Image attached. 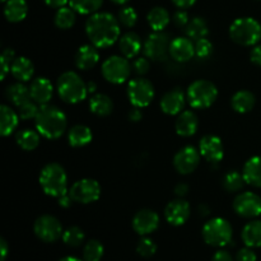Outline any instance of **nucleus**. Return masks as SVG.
Listing matches in <instances>:
<instances>
[{
	"label": "nucleus",
	"instance_id": "f257e3e1",
	"mask_svg": "<svg viewBox=\"0 0 261 261\" xmlns=\"http://www.w3.org/2000/svg\"><path fill=\"white\" fill-rule=\"evenodd\" d=\"M86 33L92 45L96 47H110L121 37L120 22L111 13L97 12L89 15L87 19Z\"/></svg>",
	"mask_w": 261,
	"mask_h": 261
},
{
	"label": "nucleus",
	"instance_id": "f03ea898",
	"mask_svg": "<svg viewBox=\"0 0 261 261\" xmlns=\"http://www.w3.org/2000/svg\"><path fill=\"white\" fill-rule=\"evenodd\" d=\"M36 130L46 139H58L65 133L68 127L66 115L53 105L40 106L38 114L35 119Z\"/></svg>",
	"mask_w": 261,
	"mask_h": 261
},
{
	"label": "nucleus",
	"instance_id": "7ed1b4c3",
	"mask_svg": "<svg viewBox=\"0 0 261 261\" xmlns=\"http://www.w3.org/2000/svg\"><path fill=\"white\" fill-rule=\"evenodd\" d=\"M40 186L43 193L53 198H60L69 193L68 189V175L65 170L59 163H48L41 170Z\"/></svg>",
	"mask_w": 261,
	"mask_h": 261
},
{
	"label": "nucleus",
	"instance_id": "20e7f679",
	"mask_svg": "<svg viewBox=\"0 0 261 261\" xmlns=\"http://www.w3.org/2000/svg\"><path fill=\"white\" fill-rule=\"evenodd\" d=\"M56 91L64 102L75 105L82 102L88 96L87 83L75 71H65L56 82Z\"/></svg>",
	"mask_w": 261,
	"mask_h": 261
},
{
	"label": "nucleus",
	"instance_id": "39448f33",
	"mask_svg": "<svg viewBox=\"0 0 261 261\" xmlns=\"http://www.w3.org/2000/svg\"><path fill=\"white\" fill-rule=\"evenodd\" d=\"M229 37L240 46H255L261 40V24L255 18H237L229 27Z\"/></svg>",
	"mask_w": 261,
	"mask_h": 261
},
{
	"label": "nucleus",
	"instance_id": "423d86ee",
	"mask_svg": "<svg viewBox=\"0 0 261 261\" xmlns=\"http://www.w3.org/2000/svg\"><path fill=\"white\" fill-rule=\"evenodd\" d=\"M186 98L193 109H208L218 98V88L213 82L198 79L189 86Z\"/></svg>",
	"mask_w": 261,
	"mask_h": 261
},
{
	"label": "nucleus",
	"instance_id": "0eeeda50",
	"mask_svg": "<svg viewBox=\"0 0 261 261\" xmlns=\"http://www.w3.org/2000/svg\"><path fill=\"white\" fill-rule=\"evenodd\" d=\"M232 236H233V229L231 223L221 217L211 219L203 227V239L211 246H227L232 242Z\"/></svg>",
	"mask_w": 261,
	"mask_h": 261
},
{
	"label": "nucleus",
	"instance_id": "6e6552de",
	"mask_svg": "<svg viewBox=\"0 0 261 261\" xmlns=\"http://www.w3.org/2000/svg\"><path fill=\"white\" fill-rule=\"evenodd\" d=\"M133 65L129 63V59L125 56L112 55L107 58L102 64V75L109 83L122 84L129 79L132 74Z\"/></svg>",
	"mask_w": 261,
	"mask_h": 261
},
{
	"label": "nucleus",
	"instance_id": "1a4fd4ad",
	"mask_svg": "<svg viewBox=\"0 0 261 261\" xmlns=\"http://www.w3.org/2000/svg\"><path fill=\"white\" fill-rule=\"evenodd\" d=\"M126 93L133 106L144 109V107L149 106L150 102L154 98V87H153L152 82L139 76V78H134L129 82Z\"/></svg>",
	"mask_w": 261,
	"mask_h": 261
},
{
	"label": "nucleus",
	"instance_id": "9d476101",
	"mask_svg": "<svg viewBox=\"0 0 261 261\" xmlns=\"http://www.w3.org/2000/svg\"><path fill=\"white\" fill-rule=\"evenodd\" d=\"M69 194L74 203L91 204L98 200L101 196V185L94 178H82L71 185Z\"/></svg>",
	"mask_w": 261,
	"mask_h": 261
},
{
	"label": "nucleus",
	"instance_id": "9b49d317",
	"mask_svg": "<svg viewBox=\"0 0 261 261\" xmlns=\"http://www.w3.org/2000/svg\"><path fill=\"white\" fill-rule=\"evenodd\" d=\"M170 36L163 31L150 33L145 40L144 45H143L144 56H147L148 59L153 61L166 60L168 54H170Z\"/></svg>",
	"mask_w": 261,
	"mask_h": 261
},
{
	"label": "nucleus",
	"instance_id": "f8f14e48",
	"mask_svg": "<svg viewBox=\"0 0 261 261\" xmlns=\"http://www.w3.org/2000/svg\"><path fill=\"white\" fill-rule=\"evenodd\" d=\"M35 234L43 242H55L63 237V226L56 217L50 214H43L36 219L33 224Z\"/></svg>",
	"mask_w": 261,
	"mask_h": 261
},
{
	"label": "nucleus",
	"instance_id": "ddd939ff",
	"mask_svg": "<svg viewBox=\"0 0 261 261\" xmlns=\"http://www.w3.org/2000/svg\"><path fill=\"white\" fill-rule=\"evenodd\" d=\"M233 209L242 218H256L261 214V198L252 191L240 193L233 200Z\"/></svg>",
	"mask_w": 261,
	"mask_h": 261
},
{
	"label": "nucleus",
	"instance_id": "4468645a",
	"mask_svg": "<svg viewBox=\"0 0 261 261\" xmlns=\"http://www.w3.org/2000/svg\"><path fill=\"white\" fill-rule=\"evenodd\" d=\"M201 154L193 145H185L173 157V167L180 175H190L198 168Z\"/></svg>",
	"mask_w": 261,
	"mask_h": 261
},
{
	"label": "nucleus",
	"instance_id": "2eb2a0df",
	"mask_svg": "<svg viewBox=\"0 0 261 261\" xmlns=\"http://www.w3.org/2000/svg\"><path fill=\"white\" fill-rule=\"evenodd\" d=\"M199 152L209 163H219L224 157V147L217 135H205L199 142Z\"/></svg>",
	"mask_w": 261,
	"mask_h": 261
},
{
	"label": "nucleus",
	"instance_id": "dca6fc26",
	"mask_svg": "<svg viewBox=\"0 0 261 261\" xmlns=\"http://www.w3.org/2000/svg\"><path fill=\"white\" fill-rule=\"evenodd\" d=\"M160 216L152 209H142L133 217V228L140 236L153 233L160 227Z\"/></svg>",
	"mask_w": 261,
	"mask_h": 261
},
{
	"label": "nucleus",
	"instance_id": "f3484780",
	"mask_svg": "<svg viewBox=\"0 0 261 261\" xmlns=\"http://www.w3.org/2000/svg\"><path fill=\"white\" fill-rule=\"evenodd\" d=\"M191 214L190 204L184 199H176L166 205L165 218L171 226H182L188 222Z\"/></svg>",
	"mask_w": 261,
	"mask_h": 261
},
{
	"label": "nucleus",
	"instance_id": "a211bd4d",
	"mask_svg": "<svg viewBox=\"0 0 261 261\" xmlns=\"http://www.w3.org/2000/svg\"><path fill=\"white\" fill-rule=\"evenodd\" d=\"M186 94L184 93L181 88H173L171 91L166 92L163 97L161 98L160 106L161 110L166 115L175 116V115L181 114L184 111L186 102Z\"/></svg>",
	"mask_w": 261,
	"mask_h": 261
},
{
	"label": "nucleus",
	"instance_id": "6ab92c4d",
	"mask_svg": "<svg viewBox=\"0 0 261 261\" xmlns=\"http://www.w3.org/2000/svg\"><path fill=\"white\" fill-rule=\"evenodd\" d=\"M170 55L177 63H186L195 56V43L188 36L173 38L170 45Z\"/></svg>",
	"mask_w": 261,
	"mask_h": 261
},
{
	"label": "nucleus",
	"instance_id": "aec40b11",
	"mask_svg": "<svg viewBox=\"0 0 261 261\" xmlns=\"http://www.w3.org/2000/svg\"><path fill=\"white\" fill-rule=\"evenodd\" d=\"M31 98L37 105H47L51 101L54 94V86L45 76H38L31 82L30 86Z\"/></svg>",
	"mask_w": 261,
	"mask_h": 261
},
{
	"label": "nucleus",
	"instance_id": "412c9836",
	"mask_svg": "<svg viewBox=\"0 0 261 261\" xmlns=\"http://www.w3.org/2000/svg\"><path fill=\"white\" fill-rule=\"evenodd\" d=\"M199 120L195 112L186 110L178 114L175 122V130L177 135L182 138H190L198 132Z\"/></svg>",
	"mask_w": 261,
	"mask_h": 261
},
{
	"label": "nucleus",
	"instance_id": "4be33fe9",
	"mask_svg": "<svg viewBox=\"0 0 261 261\" xmlns=\"http://www.w3.org/2000/svg\"><path fill=\"white\" fill-rule=\"evenodd\" d=\"M99 61L98 47L92 43L81 46L75 54V66L81 70H89L94 68Z\"/></svg>",
	"mask_w": 261,
	"mask_h": 261
},
{
	"label": "nucleus",
	"instance_id": "5701e85b",
	"mask_svg": "<svg viewBox=\"0 0 261 261\" xmlns=\"http://www.w3.org/2000/svg\"><path fill=\"white\" fill-rule=\"evenodd\" d=\"M119 48L126 59H135L143 48L142 38L135 32H126L119 38Z\"/></svg>",
	"mask_w": 261,
	"mask_h": 261
},
{
	"label": "nucleus",
	"instance_id": "b1692460",
	"mask_svg": "<svg viewBox=\"0 0 261 261\" xmlns=\"http://www.w3.org/2000/svg\"><path fill=\"white\" fill-rule=\"evenodd\" d=\"M19 115L15 112L8 105H2L0 106V134L2 137H9L17 129L19 124Z\"/></svg>",
	"mask_w": 261,
	"mask_h": 261
},
{
	"label": "nucleus",
	"instance_id": "393cba45",
	"mask_svg": "<svg viewBox=\"0 0 261 261\" xmlns=\"http://www.w3.org/2000/svg\"><path fill=\"white\" fill-rule=\"evenodd\" d=\"M10 74L18 82L25 83V82H30L33 78L35 65H33L30 59L24 58V56H19V58H15L14 61H13L12 66H10Z\"/></svg>",
	"mask_w": 261,
	"mask_h": 261
},
{
	"label": "nucleus",
	"instance_id": "a878e982",
	"mask_svg": "<svg viewBox=\"0 0 261 261\" xmlns=\"http://www.w3.org/2000/svg\"><path fill=\"white\" fill-rule=\"evenodd\" d=\"M93 139L92 130L87 125H74L68 132V142L73 148H82L88 145Z\"/></svg>",
	"mask_w": 261,
	"mask_h": 261
},
{
	"label": "nucleus",
	"instance_id": "bb28decb",
	"mask_svg": "<svg viewBox=\"0 0 261 261\" xmlns=\"http://www.w3.org/2000/svg\"><path fill=\"white\" fill-rule=\"evenodd\" d=\"M28 13V4L25 0H8L4 5V15L8 22H22Z\"/></svg>",
	"mask_w": 261,
	"mask_h": 261
},
{
	"label": "nucleus",
	"instance_id": "cd10ccee",
	"mask_svg": "<svg viewBox=\"0 0 261 261\" xmlns=\"http://www.w3.org/2000/svg\"><path fill=\"white\" fill-rule=\"evenodd\" d=\"M245 181L254 188H261V155L251 157L242 170Z\"/></svg>",
	"mask_w": 261,
	"mask_h": 261
},
{
	"label": "nucleus",
	"instance_id": "c85d7f7f",
	"mask_svg": "<svg viewBox=\"0 0 261 261\" xmlns=\"http://www.w3.org/2000/svg\"><path fill=\"white\" fill-rule=\"evenodd\" d=\"M256 103V97L252 92L242 89V91L236 92L231 99V106L239 114H247L254 109Z\"/></svg>",
	"mask_w": 261,
	"mask_h": 261
},
{
	"label": "nucleus",
	"instance_id": "c756f323",
	"mask_svg": "<svg viewBox=\"0 0 261 261\" xmlns=\"http://www.w3.org/2000/svg\"><path fill=\"white\" fill-rule=\"evenodd\" d=\"M5 97L8 98V101H10L17 107H19L24 102L32 99L31 98L30 87H27L22 82H17V83H13L10 86H8L7 89H5Z\"/></svg>",
	"mask_w": 261,
	"mask_h": 261
},
{
	"label": "nucleus",
	"instance_id": "7c9ffc66",
	"mask_svg": "<svg viewBox=\"0 0 261 261\" xmlns=\"http://www.w3.org/2000/svg\"><path fill=\"white\" fill-rule=\"evenodd\" d=\"M89 110L97 116H109L114 110V102L107 94L96 93L89 98Z\"/></svg>",
	"mask_w": 261,
	"mask_h": 261
},
{
	"label": "nucleus",
	"instance_id": "2f4dec72",
	"mask_svg": "<svg viewBox=\"0 0 261 261\" xmlns=\"http://www.w3.org/2000/svg\"><path fill=\"white\" fill-rule=\"evenodd\" d=\"M147 20L153 32H161V31H163L167 27L171 20V17L167 9L162 7H154L148 13Z\"/></svg>",
	"mask_w": 261,
	"mask_h": 261
},
{
	"label": "nucleus",
	"instance_id": "473e14b6",
	"mask_svg": "<svg viewBox=\"0 0 261 261\" xmlns=\"http://www.w3.org/2000/svg\"><path fill=\"white\" fill-rule=\"evenodd\" d=\"M40 140L41 134L37 130L23 129L15 135V142H17L18 147H20V149L25 150V152L35 150L40 145Z\"/></svg>",
	"mask_w": 261,
	"mask_h": 261
},
{
	"label": "nucleus",
	"instance_id": "72a5a7b5",
	"mask_svg": "<svg viewBox=\"0 0 261 261\" xmlns=\"http://www.w3.org/2000/svg\"><path fill=\"white\" fill-rule=\"evenodd\" d=\"M242 241L247 247H261V221H251L242 229Z\"/></svg>",
	"mask_w": 261,
	"mask_h": 261
},
{
	"label": "nucleus",
	"instance_id": "f704fd0d",
	"mask_svg": "<svg viewBox=\"0 0 261 261\" xmlns=\"http://www.w3.org/2000/svg\"><path fill=\"white\" fill-rule=\"evenodd\" d=\"M185 33L189 38H191V40L194 41V42L200 40V38H205L209 33L208 23H206V20L201 17L193 18L185 27Z\"/></svg>",
	"mask_w": 261,
	"mask_h": 261
},
{
	"label": "nucleus",
	"instance_id": "c9c22d12",
	"mask_svg": "<svg viewBox=\"0 0 261 261\" xmlns=\"http://www.w3.org/2000/svg\"><path fill=\"white\" fill-rule=\"evenodd\" d=\"M55 25L60 30H69L75 24L76 12L71 7L59 8L55 14Z\"/></svg>",
	"mask_w": 261,
	"mask_h": 261
},
{
	"label": "nucleus",
	"instance_id": "e433bc0d",
	"mask_svg": "<svg viewBox=\"0 0 261 261\" xmlns=\"http://www.w3.org/2000/svg\"><path fill=\"white\" fill-rule=\"evenodd\" d=\"M103 4V0H69V5L79 14H94Z\"/></svg>",
	"mask_w": 261,
	"mask_h": 261
},
{
	"label": "nucleus",
	"instance_id": "4c0bfd02",
	"mask_svg": "<svg viewBox=\"0 0 261 261\" xmlns=\"http://www.w3.org/2000/svg\"><path fill=\"white\" fill-rule=\"evenodd\" d=\"M245 184H246V181H245L244 175L237 172V171H229L223 177V188L228 193H237L244 188Z\"/></svg>",
	"mask_w": 261,
	"mask_h": 261
},
{
	"label": "nucleus",
	"instance_id": "58836bf2",
	"mask_svg": "<svg viewBox=\"0 0 261 261\" xmlns=\"http://www.w3.org/2000/svg\"><path fill=\"white\" fill-rule=\"evenodd\" d=\"M103 245L97 240H91L83 249V259L84 261H99L103 256Z\"/></svg>",
	"mask_w": 261,
	"mask_h": 261
},
{
	"label": "nucleus",
	"instance_id": "ea45409f",
	"mask_svg": "<svg viewBox=\"0 0 261 261\" xmlns=\"http://www.w3.org/2000/svg\"><path fill=\"white\" fill-rule=\"evenodd\" d=\"M61 239H63L64 244L68 245V246L78 247L84 241V232L82 231V228H79L76 226L69 227L66 231H64Z\"/></svg>",
	"mask_w": 261,
	"mask_h": 261
},
{
	"label": "nucleus",
	"instance_id": "a19ab883",
	"mask_svg": "<svg viewBox=\"0 0 261 261\" xmlns=\"http://www.w3.org/2000/svg\"><path fill=\"white\" fill-rule=\"evenodd\" d=\"M117 19H119L120 24H122L124 27L132 28L138 22V13L133 7H124L122 9H120Z\"/></svg>",
	"mask_w": 261,
	"mask_h": 261
},
{
	"label": "nucleus",
	"instance_id": "79ce46f5",
	"mask_svg": "<svg viewBox=\"0 0 261 261\" xmlns=\"http://www.w3.org/2000/svg\"><path fill=\"white\" fill-rule=\"evenodd\" d=\"M38 110H40V105L36 103L33 99H30V101L24 102V103L18 107V115H19L20 120L27 121V120L36 119Z\"/></svg>",
	"mask_w": 261,
	"mask_h": 261
},
{
	"label": "nucleus",
	"instance_id": "37998d69",
	"mask_svg": "<svg viewBox=\"0 0 261 261\" xmlns=\"http://www.w3.org/2000/svg\"><path fill=\"white\" fill-rule=\"evenodd\" d=\"M137 251L140 256L150 257L157 251V245H155V242L153 240L143 236V239H140L139 242H138Z\"/></svg>",
	"mask_w": 261,
	"mask_h": 261
},
{
	"label": "nucleus",
	"instance_id": "c03bdc74",
	"mask_svg": "<svg viewBox=\"0 0 261 261\" xmlns=\"http://www.w3.org/2000/svg\"><path fill=\"white\" fill-rule=\"evenodd\" d=\"M15 59V51L13 48H5L0 56V64H2V81L7 78L8 74L10 73V66Z\"/></svg>",
	"mask_w": 261,
	"mask_h": 261
},
{
	"label": "nucleus",
	"instance_id": "a18cd8bd",
	"mask_svg": "<svg viewBox=\"0 0 261 261\" xmlns=\"http://www.w3.org/2000/svg\"><path fill=\"white\" fill-rule=\"evenodd\" d=\"M213 54V43L208 38H200L195 41V55L199 59H206Z\"/></svg>",
	"mask_w": 261,
	"mask_h": 261
},
{
	"label": "nucleus",
	"instance_id": "49530a36",
	"mask_svg": "<svg viewBox=\"0 0 261 261\" xmlns=\"http://www.w3.org/2000/svg\"><path fill=\"white\" fill-rule=\"evenodd\" d=\"M150 63L148 60L147 56H139L135 58L134 63H133V70L138 74V75H145L149 71Z\"/></svg>",
	"mask_w": 261,
	"mask_h": 261
},
{
	"label": "nucleus",
	"instance_id": "de8ad7c7",
	"mask_svg": "<svg viewBox=\"0 0 261 261\" xmlns=\"http://www.w3.org/2000/svg\"><path fill=\"white\" fill-rule=\"evenodd\" d=\"M173 22L177 27L180 28H185L188 25V23L190 22L189 19V14L188 12H185V9H180L173 14Z\"/></svg>",
	"mask_w": 261,
	"mask_h": 261
},
{
	"label": "nucleus",
	"instance_id": "09e8293b",
	"mask_svg": "<svg viewBox=\"0 0 261 261\" xmlns=\"http://www.w3.org/2000/svg\"><path fill=\"white\" fill-rule=\"evenodd\" d=\"M236 261H256V254L252 251L251 247H245L237 252Z\"/></svg>",
	"mask_w": 261,
	"mask_h": 261
},
{
	"label": "nucleus",
	"instance_id": "8fccbe9b",
	"mask_svg": "<svg viewBox=\"0 0 261 261\" xmlns=\"http://www.w3.org/2000/svg\"><path fill=\"white\" fill-rule=\"evenodd\" d=\"M250 60L255 65L261 66V45H255L250 53Z\"/></svg>",
	"mask_w": 261,
	"mask_h": 261
},
{
	"label": "nucleus",
	"instance_id": "3c124183",
	"mask_svg": "<svg viewBox=\"0 0 261 261\" xmlns=\"http://www.w3.org/2000/svg\"><path fill=\"white\" fill-rule=\"evenodd\" d=\"M212 261H233V259H232L231 254L228 251H226V250H219V251H217L214 254Z\"/></svg>",
	"mask_w": 261,
	"mask_h": 261
},
{
	"label": "nucleus",
	"instance_id": "603ef678",
	"mask_svg": "<svg viewBox=\"0 0 261 261\" xmlns=\"http://www.w3.org/2000/svg\"><path fill=\"white\" fill-rule=\"evenodd\" d=\"M58 203H59V205L61 206V208L68 209V208H70L71 204L74 203V200H73V198L70 196V194L68 193V194H65V195L58 198Z\"/></svg>",
	"mask_w": 261,
	"mask_h": 261
},
{
	"label": "nucleus",
	"instance_id": "864d4df0",
	"mask_svg": "<svg viewBox=\"0 0 261 261\" xmlns=\"http://www.w3.org/2000/svg\"><path fill=\"white\" fill-rule=\"evenodd\" d=\"M143 119V112L142 109L139 107H134L129 111V120L133 122H139Z\"/></svg>",
	"mask_w": 261,
	"mask_h": 261
},
{
	"label": "nucleus",
	"instance_id": "5fc2aeb1",
	"mask_svg": "<svg viewBox=\"0 0 261 261\" xmlns=\"http://www.w3.org/2000/svg\"><path fill=\"white\" fill-rule=\"evenodd\" d=\"M173 4L180 9H188V8L193 7L196 3V0H172Z\"/></svg>",
	"mask_w": 261,
	"mask_h": 261
},
{
	"label": "nucleus",
	"instance_id": "6e6d98bb",
	"mask_svg": "<svg viewBox=\"0 0 261 261\" xmlns=\"http://www.w3.org/2000/svg\"><path fill=\"white\" fill-rule=\"evenodd\" d=\"M188 193H189V185H188V184L181 182V184H178V185H176L175 194L177 196H180V198H184V196H185Z\"/></svg>",
	"mask_w": 261,
	"mask_h": 261
},
{
	"label": "nucleus",
	"instance_id": "4d7b16f0",
	"mask_svg": "<svg viewBox=\"0 0 261 261\" xmlns=\"http://www.w3.org/2000/svg\"><path fill=\"white\" fill-rule=\"evenodd\" d=\"M43 2H45V4L48 5V7L59 9V8L65 7V5L69 3V0H43Z\"/></svg>",
	"mask_w": 261,
	"mask_h": 261
},
{
	"label": "nucleus",
	"instance_id": "13d9d810",
	"mask_svg": "<svg viewBox=\"0 0 261 261\" xmlns=\"http://www.w3.org/2000/svg\"><path fill=\"white\" fill-rule=\"evenodd\" d=\"M8 255V244L4 239L0 240V261H5Z\"/></svg>",
	"mask_w": 261,
	"mask_h": 261
},
{
	"label": "nucleus",
	"instance_id": "bf43d9fd",
	"mask_svg": "<svg viewBox=\"0 0 261 261\" xmlns=\"http://www.w3.org/2000/svg\"><path fill=\"white\" fill-rule=\"evenodd\" d=\"M87 88H88V93H94V92L97 91V84L96 82L91 81L87 83Z\"/></svg>",
	"mask_w": 261,
	"mask_h": 261
},
{
	"label": "nucleus",
	"instance_id": "052dcab7",
	"mask_svg": "<svg viewBox=\"0 0 261 261\" xmlns=\"http://www.w3.org/2000/svg\"><path fill=\"white\" fill-rule=\"evenodd\" d=\"M199 212H200V216H208L211 212H209L208 206L206 205H200L199 206Z\"/></svg>",
	"mask_w": 261,
	"mask_h": 261
},
{
	"label": "nucleus",
	"instance_id": "680f3d73",
	"mask_svg": "<svg viewBox=\"0 0 261 261\" xmlns=\"http://www.w3.org/2000/svg\"><path fill=\"white\" fill-rule=\"evenodd\" d=\"M59 261H82V260L76 259V257L74 256H66V257H63V259H60Z\"/></svg>",
	"mask_w": 261,
	"mask_h": 261
},
{
	"label": "nucleus",
	"instance_id": "e2e57ef3",
	"mask_svg": "<svg viewBox=\"0 0 261 261\" xmlns=\"http://www.w3.org/2000/svg\"><path fill=\"white\" fill-rule=\"evenodd\" d=\"M111 2H114L115 4H119V5H124L126 4V3H129L130 0H111Z\"/></svg>",
	"mask_w": 261,
	"mask_h": 261
},
{
	"label": "nucleus",
	"instance_id": "0e129e2a",
	"mask_svg": "<svg viewBox=\"0 0 261 261\" xmlns=\"http://www.w3.org/2000/svg\"><path fill=\"white\" fill-rule=\"evenodd\" d=\"M2 2H3V3H5V2H8V0H2Z\"/></svg>",
	"mask_w": 261,
	"mask_h": 261
}]
</instances>
